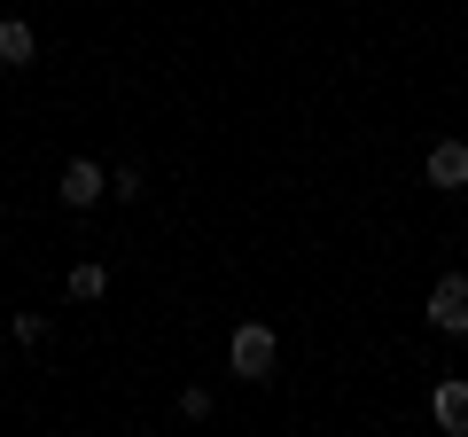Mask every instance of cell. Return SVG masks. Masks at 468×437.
Segmentation results:
<instances>
[{
    "instance_id": "6da1fadb",
    "label": "cell",
    "mask_w": 468,
    "mask_h": 437,
    "mask_svg": "<svg viewBox=\"0 0 468 437\" xmlns=\"http://www.w3.org/2000/svg\"><path fill=\"white\" fill-rule=\"evenodd\" d=\"M273 352H282V336H273L266 320H242V328H234V344H227L234 383H266V375H273Z\"/></svg>"
},
{
    "instance_id": "7a4b0ae2",
    "label": "cell",
    "mask_w": 468,
    "mask_h": 437,
    "mask_svg": "<svg viewBox=\"0 0 468 437\" xmlns=\"http://www.w3.org/2000/svg\"><path fill=\"white\" fill-rule=\"evenodd\" d=\"M55 196H63L70 211H94V203L110 196V172H101L94 156H70V165H63V180H55Z\"/></svg>"
},
{
    "instance_id": "3957f363",
    "label": "cell",
    "mask_w": 468,
    "mask_h": 437,
    "mask_svg": "<svg viewBox=\"0 0 468 437\" xmlns=\"http://www.w3.org/2000/svg\"><path fill=\"white\" fill-rule=\"evenodd\" d=\"M430 328L437 336H468V273H445L430 289Z\"/></svg>"
},
{
    "instance_id": "277c9868",
    "label": "cell",
    "mask_w": 468,
    "mask_h": 437,
    "mask_svg": "<svg viewBox=\"0 0 468 437\" xmlns=\"http://www.w3.org/2000/svg\"><path fill=\"white\" fill-rule=\"evenodd\" d=\"M421 180L430 187H468V141H437V149L421 156Z\"/></svg>"
},
{
    "instance_id": "5b68a950",
    "label": "cell",
    "mask_w": 468,
    "mask_h": 437,
    "mask_svg": "<svg viewBox=\"0 0 468 437\" xmlns=\"http://www.w3.org/2000/svg\"><path fill=\"white\" fill-rule=\"evenodd\" d=\"M430 414H437V430L468 437V383H461V375H445V383L430 390Z\"/></svg>"
},
{
    "instance_id": "8992f818",
    "label": "cell",
    "mask_w": 468,
    "mask_h": 437,
    "mask_svg": "<svg viewBox=\"0 0 468 437\" xmlns=\"http://www.w3.org/2000/svg\"><path fill=\"white\" fill-rule=\"evenodd\" d=\"M32 55H39V32L24 16H8L0 24V70H32Z\"/></svg>"
},
{
    "instance_id": "52a82bcc",
    "label": "cell",
    "mask_w": 468,
    "mask_h": 437,
    "mask_svg": "<svg viewBox=\"0 0 468 437\" xmlns=\"http://www.w3.org/2000/svg\"><path fill=\"white\" fill-rule=\"evenodd\" d=\"M63 289H70L79 304H94L101 289H110V266H94V258H86V266H70V282H63Z\"/></svg>"
},
{
    "instance_id": "ba28073f",
    "label": "cell",
    "mask_w": 468,
    "mask_h": 437,
    "mask_svg": "<svg viewBox=\"0 0 468 437\" xmlns=\"http://www.w3.org/2000/svg\"><path fill=\"white\" fill-rule=\"evenodd\" d=\"M110 196L133 203V196H141V165H117V172H110Z\"/></svg>"
},
{
    "instance_id": "9c48e42d",
    "label": "cell",
    "mask_w": 468,
    "mask_h": 437,
    "mask_svg": "<svg viewBox=\"0 0 468 437\" xmlns=\"http://www.w3.org/2000/svg\"><path fill=\"white\" fill-rule=\"evenodd\" d=\"M16 344H32V352H39V344H48V313H16Z\"/></svg>"
},
{
    "instance_id": "30bf717a",
    "label": "cell",
    "mask_w": 468,
    "mask_h": 437,
    "mask_svg": "<svg viewBox=\"0 0 468 437\" xmlns=\"http://www.w3.org/2000/svg\"><path fill=\"white\" fill-rule=\"evenodd\" d=\"M180 414H187V421H203V414H211V390L187 383V390H180Z\"/></svg>"
}]
</instances>
